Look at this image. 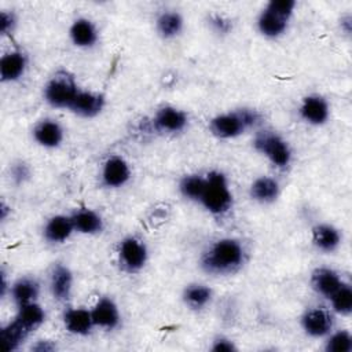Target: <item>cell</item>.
<instances>
[{
  "label": "cell",
  "instance_id": "1",
  "mask_svg": "<svg viewBox=\"0 0 352 352\" xmlns=\"http://www.w3.org/2000/svg\"><path fill=\"white\" fill-rule=\"evenodd\" d=\"M243 248L231 238L216 241L202 257V267L210 274H231L243 263Z\"/></svg>",
  "mask_w": 352,
  "mask_h": 352
},
{
  "label": "cell",
  "instance_id": "2",
  "mask_svg": "<svg viewBox=\"0 0 352 352\" xmlns=\"http://www.w3.org/2000/svg\"><path fill=\"white\" fill-rule=\"evenodd\" d=\"M294 7L296 1L293 0L270 1L257 19L260 33L271 38L283 34L287 28V22L294 11Z\"/></svg>",
  "mask_w": 352,
  "mask_h": 352
},
{
  "label": "cell",
  "instance_id": "3",
  "mask_svg": "<svg viewBox=\"0 0 352 352\" xmlns=\"http://www.w3.org/2000/svg\"><path fill=\"white\" fill-rule=\"evenodd\" d=\"M260 120L257 111L250 109H242L232 113H224L216 116L210 121V131L214 136L221 139H230L239 136L245 129L254 126Z\"/></svg>",
  "mask_w": 352,
  "mask_h": 352
},
{
  "label": "cell",
  "instance_id": "4",
  "mask_svg": "<svg viewBox=\"0 0 352 352\" xmlns=\"http://www.w3.org/2000/svg\"><path fill=\"white\" fill-rule=\"evenodd\" d=\"M199 202L213 214H223L228 212L232 205V195L230 192L227 179L223 173H208L205 190Z\"/></svg>",
  "mask_w": 352,
  "mask_h": 352
},
{
  "label": "cell",
  "instance_id": "5",
  "mask_svg": "<svg viewBox=\"0 0 352 352\" xmlns=\"http://www.w3.org/2000/svg\"><path fill=\"white\" fill-rule=\"evenodd\" d=\"M77 94L78 88L73 76L65 70L56 72L44 88L47 103L58 109H69Z\"/></svg>",
  "mask_w": 352,
  "mask_h": 352
},
{
  "label": "cell",
  "instance_id": "6",
  "mask_svg": "<svg viewBox=\"0 0 352 352\" xmlns=\"http://www.w3.org/2000/svg\"><path fill=\"white\" fill-rule=\"evenodd\" d=\"M254 148L264 154L275 166L285 168L289 165L292 151L289 144L276 133L270 131H261L254 136Z\"/></svg>",
  "mask_w": 352,
  "mask_h": 352
},
{
  "label": "cell",
  "instance_id": "7",
  "mask_svg": "<svg viewBox=\"0 0 352 352\" xmlns=\"http://www.w3.org/2000/svg\"><path fill=\"white\" fill-rule=\"evenodd\" d=\"M120 261L122 267L129 272L140 271L147 260L146 246L136 238H125L120 245Z\"/></svg>",
  "mask_w": 352,
  "mask_h": 352
},
{
  "label": "cell",
  "instance_id": "8",
  "mask_svg": "<svg viewBox=\"0 0 352 352\" xmlns=\"http://www.w3.org/2000/svg\"><path fill=\"white\" fill-rule=\"evenodd\" d=\"M131 176L128 164L121 157H110L102 169V182L106 187L116 188L124 186Z\"/></svg>",
  "mask_w": 352,
  "mask_h": 352
},
{
  "label": "cell",
  "instance_id": "9",
  "mask_svg": "<svg viewBox=\"0 0 352 352\" xmlns=\"http://www.w3.org/2000/svg\"><path fill=\"white\" fill-rule=\"evenodd\" d=\"M28 59L22 51H10L1 56L0 78L3 82H11L21 78L26 70Z\"/></svg>",
  "mask_w": 352,
  "mask_h": 352
},
{
  "label": "cell",
  "instance_id": "10",
  "mask_svg": "<svg viewBox=\"0 0 352 352\" xmlns=\"http://www.w3.org/2000/svg\"><path fill=\"white\" fill-rule=\"evenodd\" d=\"M300 116L312 125H320L329 118V104L322 96L309 95L300 106Z\"/></svg>",
  "mask_w": 352,
  "mask_h": 352
},
{
  "label": "cell",
  "instance_id": "11",
  "mask_svg": "<svg viewBox=\"0 0 352 352\" xmlns=\"http://www.w3.org/2000/svg\"><path fill=\"white\" fill-rule=\"evenodd\" d=\"M95 326L111 330L120 323V312L111 298H100L91 311Z\"/></svg>",
  "mask_w": 352,
  "mask_h": 352
},
{
  "label": "cell",
  "instance_id": "12",
  "mask_svg": "<svg viewBox=\"0 0 352 352\" xmlns=\"http://www.w3.org/2000/svg\"><path fill=\"white\" fill-rule=\"evenodd\" d=\"M103 106L104 99L100 94L78 91L69 109L81 117H95L102 111Z\"/></svg>",
  "mask_w": 352,
  "mask_h": 352
},
{
  "label": "cell",
  "instance_id": "13",
  "mask_svg": "<svg viewBox=\"0 0 352 352\" xmlns=\"http://www.w3.org/2000/svg\"><path fill=\"white\" fill-rule=\"evenodd\" d=\"M154 124L157 129L164 132H180L187 125V116L176 107L165 106L157 111Z\"/></svg>",
  "mask_w": 352,
  "mask_h": 352
},
{
  "label": "cell",
  "instance_id": "14",
  "mask_svg": "<svg viewBox=\"0 0 352 352\" xmlns=\"http://www.w3.org/2000/svg\"><path fill=\"white\" fill-rule=\"evenodd\" d=\"M34 140L47 148H54L63 140V129L54 120H43L33 129Z\"/></svg>",
  "mask_w": 352,
  "mask_h": 352
},
{
  "label": "cell",
  "instance_id": "15",
  "mask_svg": "<svg viewBox=\"0 0 352 352\" xmlns=\"http://www.w3.org/2000/svg\"><path fill=\"white\" fill-rule=\"evenodd\" d=\"M65 327L72 334L77 336H85L91 331L94 324L92 314L88 309L84 308H70L63 315Z\"/></svg>",
  "mask_w": 352,
  "mask_h": 352
},
{
  "label": "cell",
  "instance_id": "16",
  "mask_svg": "<svg viewBox=\"0 0 352 352\" xmlns=\"http://www.w3.org/2000/svg\"><path fill=\"white\" fill-rule=\"evenodd\" d=\"M302 329L312 337H323L331 329V318L323 309H311L302 316Z\"/></svg>",
  "mask_w": 352,
  "mask_h": 352
},
{
  "label": "cell",
  "instance_id": "17",
  "mask_svg": "<svg viewBox=\"0 0 352 352\" xmlns=\"http://www.w3.org/2000/svg\"><path fill=\"white\" fill-rule=\"evenodd\" d=\"M74 231L72 219L63 214L51 217L44 227V238L51 243H62Z\"/></svg>",
  "mask_w": 352,
  "mask_h": 352
},
{
  "label": "cell",
  "instance_id": "18",
  "mask_svg": "<svg viewBox=\"0 0 352 352\" xmlns=\"http://www.w3.org/2000/svg\"><path fill=\"white\" fill-rule=\"evenodd\" d=\"M70 38L74 45L88 48L96 43L98 32L89 19L78 18L70 28Z\"/></svg>",
  "mask_w": 352,
  "mask_h": 352
},
{
  "label": "cell",
  "instance_id": "19",
  "mask_svg": "<svg viewBox=\"0 0 352 352\" xmlns=\"http://www.w3.org/2000/svg\"><path fill=\"white\" fill-rule=\"evenodd\" d=\"M342 285L337 272L329 268H318L312 274V286L322 296L330 298Z\"/></svg>",
  "mask_w": 352,
  "mask_h": 352
},
{
  "label": "cell",
  "instance_id": "20",
  "mask_svg": "<svg viewBox=\"0 0 352 352\" xmlns=\"http://www.w3.org/2000/svg\"><path fill=\"white\" fill-rule=\"evenodd\" d=\"M72 223L74 231L81 234H98L103 228V221L100 216L91 209H78L72 216Z\"/></svg>",
  "mask_w": 352,
  "mask_h": 352
},
{
  "label": "cell",
  "instance_id": "21",
  "mask_svg": "<svg viewBox=\"0 0 352 352\" xmlns=\"http://www.w3.org/2000/svg\"><path fill=\"white\" fill-rule=\"evenodd\" d=\"M72 283H73V276L67 267L56 265L52 270L50 285H51L52 296L56 300L65 301L69 298L70 292H72Z\"/></svg>",
  "mask_w": 352,
  "mask_h": 352
},
{
  "label": "cell",
  "instance_id": "22",
  "mask_svg": "<svg viewBox=\"0 0 352 352\" xmlns=\"http://www.w3.org/2000/svg\"><path fill=\"white\" fill-rule=\"evenodd\" d=\"M44 319H45V314L43 308L36 302L21 305L15 316V320L29 333L37 329L44 322Z\"/></svg>",
  "mask_w": 352,
  "mask_h": 352
},
{
  "label": "cell",
  "instance_id": "23",
  "mask_svg": "<svg viewBox=\"0 0 352 352\" xmlns=\"http://www.w3.org/2000/svg\"><path fill=\"white\" fill-rule=\"evenodd\" d=\"M37 296H38V285L32 278H21L11 287V297L18 307L29 302H34Z\"/></svg>",
  "mask_w": 352,
  "mask_h": 352
},
{
  "label": "cell",
  "instance_id": "24",
  "mask_svg": "<svg viewBox=\"0 0 352 352\" xmlns=\"http://www.w3.org/2000/svg\"><path fill=\"white\" fill-rule=\"evenodd\" d=\"M312 238L315 246L323 252H333L341 242L340 232L329 224L316 226L312 231Z\"/></svg>",
  "mask_w": 352,
  "mask_h": 352
},
{
  "label": "cell",
  "instance_id": "25",
  "mask_svg": "<svg viewBox=\"0 0 352 352\" xmlns=\"http://www.w3.org/2000/svg\"><path fill=\"white\" fill-rule=\"evenodd\" d=\"M250 195L258 202H272L279 195V184L271 177H258L250 187Z\"/></svg>",
  "mask_w": 352,
  "mask_h": 352
},
{
  "label": "cell",
  "instance_id": "26",
  "mask_svg": "<svg viewBox=\"0 0 352 352\" xmlns=\"http://www.w3.org/2000/svg\"><path fill=\"white\" fill-rule=\"evenodd\" d=\"M183 29V18L176 11L162 12L157 19V30L164 38L177 36Z\"/></svg>",
  "mask_w": 352,
  "mask_h": 352
},
{
  "label": "cell",
  "instance_id": "27",
  "mask_svg": "<svg viewBox=\"0 0 352 352\" xmlns=\"http://www.w3.org/2000/svg\"><path fill=\"white\" fill-rule=\"evenodd\" d=\"M29 331H26L15 319L1 329V341L4 344L6 351H15L28 337Z\"/></svg>",
  "mask_w": 352,
  "mask_h": 352
},
{
  "label": "cell",
  "instance_id": "28",
  "mask_svg": "<svg viewBox=\"0 0 352 352\" xmlns=\"http://www.w3.org/2000/svg\"><path fill=\"white\" fill-rule=\"evenodd\" d=\"M205 184L206 177H201L199 175H188L182 179L179 188L184 198L191 201H201Z\"/></svg>",
  "mask_w": 352,
  "mask_h": 352
},
{
  "label": "cell",
  "instance_id": "29",
  "mask_svg": "<svg viewBox=\"0 0 352 352\" xmlns=\"http://www.w3.org/2000/svg\"><path fill=\"white\" fill-rule=\"evenodd\" d=\"M184 302L192 309L204 308L212 298V290L204 285H191L183 293Z\"/></svg>",
  "mask_w": 352,
  "mask_h": 352
},
{
  "label": "cell",
  "instance_id": "30",
  "mask_svg": "<svg viewBox=\"0 0 352 352\" xmlns=\"http://www.w3.org/2000/svg\"><path fill=\"white\" fill-rule=\"evenodd\" d=\"M333 308L341 315H348L352 311V290L348 285H341L340 289L330 297Z\"/></svg>",
  "mask_w": 352,
  "mask_h": 352
},
{
  "label": "cell",
  "instance_id": "31",
  "mask_svg": "<svg viewBox=\"0 0 352 352\" xmlns=\"http://www.w3.org/2000/svg\"><path fill=\"white\" fill-rule=\"evenodd\" d=\"M326 349L330 352H349L352 349V337L348 331L334 333L326 344Z\"/></svg>",
  "mask_w": 352,
  "mask_h": 352
},
{
  "label": "cell",
  "instance_id": "32",
  "mask_svg": "<svg viewBox=\"0 0 352 352\" xmlns=\"http://www.w3.org/2000/svg\"><path fill=\"white\" fill-rule=\"evenodd\" d=\"M15 28V16L12 12L1 11L0 12V32L1 34H8Z\"/></svg>",
  "mask_w": 352,
  "mask_h": 352
},
{
  "label": "cell",
  "instance_id": "33",
  "mask_svg": "<svg viewBox=\"0 0 352 352\" xmlns=\"http://www.w3.org/2000/svg\"><path fill=\"white\" fill-rule=\"evenodd\" d=\"M210 25L214 29V32H217V33H228V30L231 29L230 21L220 15L210 16Z\"/></svg>",
  "mask_w": 352,
  "mask_h": 352
},
{
  "label": "cell",
  "instance_id": "34",
  "mask_svg": "<svg viewBox=\"0 0 352 352\" xmlns=\"http://www.w3.org/2000/svg\"><path fill=\"white\" fill-rule=\"evenodd\" d=\"M11 175L16 183H22L29 177V168H28V165H25L22 162L15 164L11 169Z\"/></svg>",
  "mask_w": 352,
  "mask_h": 352
},
{
  "label": "cell",
  "instance_id": "35",
  "mask_svg": "<svg viewBox=\"0 0 352 352\" xmlns=\"http://www.w3.org/2000/svg\"><path fill=\"white\" fill-rule=\"evenodd\" d=\"M212 351L214 352H231V351H236V346L234 345L232 341H230L228 338H217L213 345H212Z\"/></svg>",
  "mask_w": 352,
  "mask_h": 352
},
{
  "label": "cell",
  "instance_id": "36",
  "mask_svg": "<svg viewBox=\"0 0 352 352\" xmlns=\"http://www.w3.org/2000/svg\"><path fill=\"white\" fill-rule=\"evenodd\" d=\"M34 351L37 352H50V351H54L55 349V345H52L50 341H38L34 346H33Z\"/></svg>",
  "mask_w": 352,
  "mask_h": 352
}]
</instances>
